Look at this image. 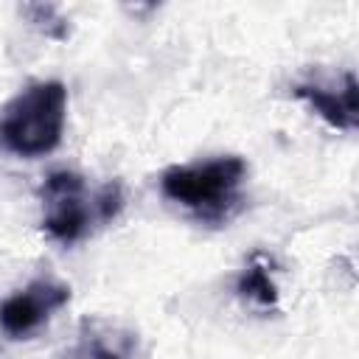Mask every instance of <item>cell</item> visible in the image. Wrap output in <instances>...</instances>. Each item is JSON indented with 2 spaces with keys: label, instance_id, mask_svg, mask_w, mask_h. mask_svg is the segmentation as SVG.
Here are the masks:
<instances>
[{
  "label": "cell",
  "instance_id": "cell-6",
  "mask_svg": "<svg viewBox=\"0 0 359 359\" xmlns=\"http://www.w3.org/2000/svg\"><path fill=\"white\" fill-rule=\"evenodd\" d=\"M236 294L258 309V311H275L278 309V283L272 278V261L264 252H252L247 266L241 269L236 280Z\"/></svg>",
  "mask_w": 359,
  "mask_h": 359
},
{
  "label": "cell",
  "instance_id": "cell-1",
  "mask_svg": "<svg viewBox=\"0 0 359 359\" xmlns=\"http://www.w3.org/2000/svg\"><path fill=\"white\" fill-rule=\"evenodd\" d=\"M247 160L238 154H216L208 160L168 165L160 177V191L168 202L188 210L208 227L227 224L244 208Z\"/></svg>",
  "mask_w": 359,
  "mask_h": 359
},
{
  "label": "cell",
  "instance_id": "cell-5",
  "mask_svg": "<svg viewBox=\"0 0 359 359\" xmlns=\"http://www.w3.org/2000/svg\"><path fill=\"white\" fill-rule=\"evenodd\" d=\"M292 95L306 101L317 118H323L331 129L339 132H353L356 129V118H359V107H356V76L345 73L342 76V87H325L320 81H300L292 87Z\"/></svg>",
  "mask_w": 359,
  "mask_h": 359
},
{
  "label": "cell",
  "instance_id": "cell-4",
  "mask_svg": "<svg viewBox=\"0 0 359 359\" xmlns=\"http://www.w3.org/2000/svg\"><path fill=\"white\" fill-rule=\"evenodd\" d=\"M70 303V286L53 278H36L0 303V331L8 339H31L50 317Z\"/></svg>",
  "mask_w": 359,
  "mask_h": 359
},
{
  "label": "cell",
  "instance_id": "cell-3",
  "mask_svg": "<svg viewBox=\"0 0 359 359\" xmlns=\"http://www.w3.org/2000/svg\"><path fill=\"white\" fill-rule=\"evenodd\" d=\"M67 123V87L59 79L25 84L0 109V151L36 160L59 149Z\"/></svg>",
  "mask_w": 359,
  "mask_h": 359
},
{
  "label": "cell",
  "instance_id": "cell-2",
  "mask_svg": "<svg viewBox=\"0 0 359 359\" xmlns=\"http://www.w3.org/2000/svg\"><path fill=\"white\" fill-rule=\"evenodd\" d=\"M42 230L56 244H76L95 227L109 224L123 210L121 182H104L90 188L79 171H50L39 188Z\"/></svg>",
  "mask_w": 359,
  "mask_h": 359
},
{
  "label": "cell",
  "instance_id": "cell-7",
  "mask_svg": "<svg viewBox=\"0 0 359 359\" xmlns=\"http://www.w3.org/2000/svg\"><path fill=\"white\" fill-rule=\"evenodd\" d=\"M22 14L31 17V22L45 31V36H53V39H65L67 36V20L59 14L56 6L50 3H28L22 6Z\"/></svg>",
  "mask_w": 359,
  "mask_h": 359
},
{
  "label": "cell",
  "instance_id": "cell-8",
  "mask_svg": "<svg viewBox=\"0 0 359 359\" xmlns=\"http://www.w3.org/2000/svg\"><path fill=\"white\" fill-rule=\"evenodd\" d=\"M73 359H129V356L115 342H107V334H95L90 328V334L81 337V345Z\"/></svg>",
  "mask_w": 359,
  "mask_h": 359
}]
</instances>
